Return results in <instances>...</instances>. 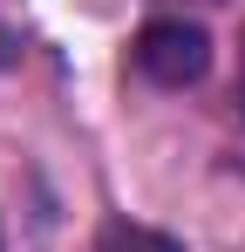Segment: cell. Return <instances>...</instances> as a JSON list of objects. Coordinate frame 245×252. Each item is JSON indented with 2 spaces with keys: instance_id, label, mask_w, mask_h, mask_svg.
Wrapping results in <instances>:
<instances>
[{
  "instance_id": "1",
  "label": "cell",
  "mask_w": 245,
  "mask_h": 252,
  "mask_svg": "<svg viewBox=\"0 0 245 252\" xmlns=\"http://www.w3.org/2000/svg\"><path fill=\"white\" fill-rule=\"evenodd\" d=\"M129 62L157 89H191V82H204V68H211V34H204L198 21H184V14H163V21H150V28L136 34Z\"/></svg>"
},
{
  "instance_id": "2",
  "label": "cell",
  "mask_w": 245,
  "mask_h": 252,
  "mask_svg": "<svg viewBox=\"0 0 245 252\" xmlns=\"http://www.w3.org/2000/svg\"><path fill=\"white\" fill-rule=\"evenodd\" d=\"M95 252H184V246H177V239H163V232H150V225L109 218V225H102V239H95Z\"/></svg>"
},
{
  "instance_id": "3",
  "label": "cell",
  "mask_w": 245,
  "mask_h": 252,
  "mask_svg": "<svg viewBox=\"0 0 245 252\" xmlns=\"http://www.w3.org/2000/svg\"><path fill=\"white\" fill-rule=\"evenodd\" d=\"M14 62H21V34L0 21V68H14Z\"/></svg>"
}]
</instances>
